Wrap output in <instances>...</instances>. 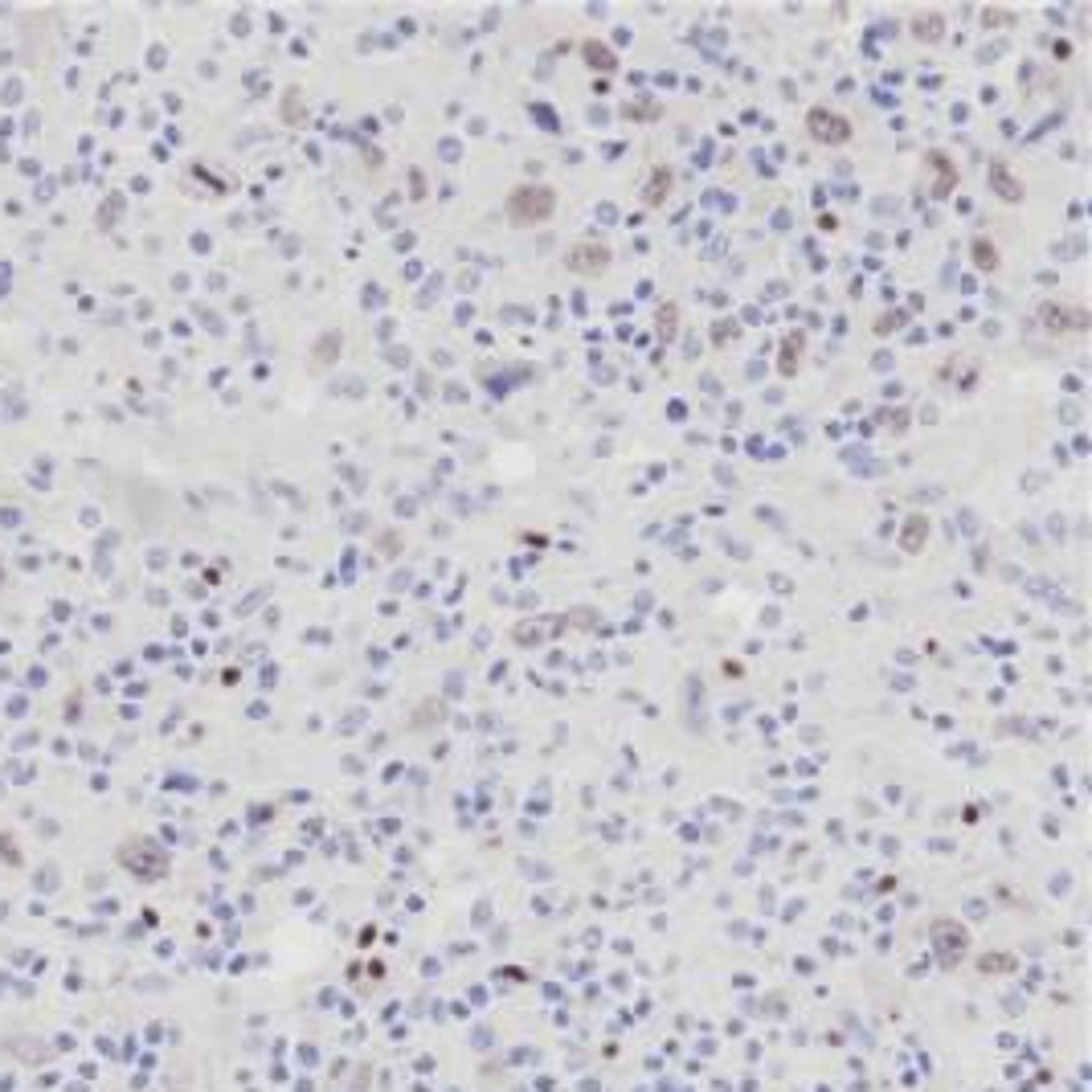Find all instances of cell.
Instances as JSON below:
<instances>
[{
	"instance_id": "2",
	"label": "cell",
	"mask_w": 1092,
	"mask_h": 1092,
	"mask_svg": "<svg viewBox=\"0 0 1092 1092\" xmlns=\"http://www.w3.org/2000/svg\"><path fill=\"white\" fill-rule=\"evenodd\" d=\"M806 131H810V140L823 144V148H843V144L851 140V119L839 115V111H830V107H810V115H806Z\"/></svg>"
},
{
	"instance_id": "8",
	"label": "cell",
	"mask_w": 1092,
	"mask_h": 1092,
	"mask_svg": "<svg viewBox=\"0 0 1092 1092\" xmlns=\"http://www.w3.org/2000/svg\"><path fill=\"white\" fill-rule=\"evenodd\" d=\"M581 54H585V62H590L594 70H605V75H610V70L618 66V58H614V54L605 49L602 41H585V45H581Z\"/></svg>"
},
{
	"instance_id": "3",
	"label": "cell",
	"mask_w": 1092,
	"mask_h": 1092,
	"mask_svg": "<svg viewBox=\"0 0 1092 1092\" xmlns=\"http://www.w3.org/2000/svg\"><path fill=\"white\" fill-rule=\"evenodd\" d=\"M610 246L598 242V238H581V242H573V250H569V270L573 274H581V279H598L605 274V266H610Z\"/></svg>"
},
{
	"instance_id": "9",
	"label": "cell",
	"mask_w": 1092,
	"mask_h": 1092,
	"mask_svg": "<svg viewBox=\"0 0 1092 1092\" xmlns=\"http://www.w3.org/2000/svg\"><path fill=\"white\" fill-rule=\"evenodd\" d=\"M974 263H978L982 270H994V266H998V250H990V242H986V238H978V242H974Z\"/></svg>"
},
{
	"instance_id": "7",
	"label": "cell",
	"mask_w": 1092,
	"mask_h": 1092,
	"mask_svg": "<svg viewBox=\"0 0 1092 1092\" xmlns=\"http://www.w3.org/2000/svg\"><path fill=\"white\" fill-rule=\"evenodd\" d=\"M672 192V172L667 168H655L651 172V181H646V189H642V197H646V205L655 209V205H663V197Z\"/></svg>"
},
{
	"instance_id": "5",
	"label": "cell",
	"mask_w": 1092,
	"mask_h": 1092,
	"mask_svg": "<svg viewBox=\"0 0 1092 1092\" xmlns=\"http://www.w3.org/2000/svg\"><path fill=\"white\" fill-rule=\"evenodd\" d=\"M925 540H929V516H921V512H912L901 528V549L904 553H921L925 549Z\"/></svg>"
},
{
	"instance_id": "1",
	"label": "cell",
	"mask_w": 1092,
	"mask_h": 1092,
	"mask_svg": "<svg viewBox=\"0 0 1092 1092\" xmlns=\"http://www.w3.org/2000/svg\"><path fill=\"white\" fill-rule=\"evenodd\" d=\"M508 213L516 226H536L557 213V189L553 185H516L508 197Z\"/></svg>"
},
{
	"instance_id": "4",
	"label": "cell",
	"mask_w": 1092,
	"mask_h": 1092,
	"mask_svg": "<svg viewBox=\"0 0 1092 1092\" xmlns=\"http://www.w3.org/2000/svg\"><path fill=\"white\" fill-rule=\"evenodd\" d=\"M990 185H994V192H998L1007 205H1018V201H1023V181L1011 172L1007 160H990Z\"/></svg>"
},
{
	"instance_id": "6",
	"label": "cell",
	"mask_w": 1092,
	"mask_h": 1092,
	"mask_svg": "<svg viewBox=\"0 0 1092 1092\" xmlns=\"http://www.w3.org/2000/svg\"><path fill=\"white\" fill-rule=\"evenodd\" d=\"M925 164L938 172V185H933V197H949L953 189V181H957V172H953V164H949V156L945 151H929L925 156Z\"/></svg>"
}]
</instances>
